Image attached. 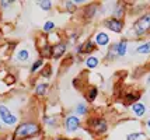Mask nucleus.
<instances>
[{
	"label": "nucleus",
	"instance_id": "f257e3e1",
	"mask_svg": "<svg viewBox=\"0 0 150 140\" xmlns=\"http://www.w3.org/2000/svg\"><path fill=\"white\" fill-rule=\"evenodd\" d=\"M150 35V10L139 14L135 21L132 23L131 28L128 30V35L125 38H133V39H143Z\"/></svg>",
	"mask_w": 150,
	"mask_h": 140
},
{
	"label": "nucleus",
	"instance_id": "f03ea898",
	"mask_svg": "<svg viewBox=\"0 0 150 140\" xmlns=\"http://www.w3.org/2000/svg\"><path fill=\"white\" fill-rule=\"evenodd\" d=\"M42 132V126L37 120H24L18 123L13 132V139L20 140H30L38 137Z\"/></svg>",
	"mask_w": 150,
	"mask_h": 140
},
{
	"label": "nucleus",
	"instance_id": "7ed1b4c3",
	"mask_svg": "<svg viewBox=\"0 0 150 140\" xmlns=\"http://www.w3.org/2000/svg\"><path fill=\"white\" fill-rule=\"evenodd\" d=\"M129 51V39L128 38H121L117 42H112L110 46L107 48V52H105V62H114L117 59H122L128 55Z\"/></svg>",
	"mask_w": 150,
	"mask_h": 140
},
{
	"label": "nucleus",
	"instance_id": "20e7f679",
	"mask_svg": "<svg viewBox=\"0 0 150 140\" xmlns=\"http://www.w3.org/2000/svg\"><path fill=\"white\" fill-rule=\"evenodd\" d=\"M86 126L90 130V133H93L97 137H101L104 136L108 129H110V123L107 118L101 116V115H93V116H88L87 120H86Z\"/></svg>",
	"mask_w": 150,
	"mask_h": 140
},
{
	"label": "nucleus",
	"instance_id": "39448f33",
	"mask_svg": "<svg viewBox=\"0 0 150 140\" xmlns=\"http://www.w3.org/2000/svg\"><path fill=\"white\" fill-rule=\"evenodd\" d=\"M125 20H118V18H114V17H107L103 21V27L108 31H111L114 34H122L125 30Z\"/></svg>",
	"mask_w": 150,
	"mask_h": 140
},
{
	"label": "nucleus",
	"instance_id": "423d86ee",
	"mask_svg": "<svg viewBox=\"0 0 150 140\" xmlns=\"http://www.w3.org/2000/svg\"><path fill=\"white\" fill-rule=\"evenodd\" d=\"M0 122L4 123V125L8 127H13V126H17V125H18V118H17V115H14L6 105L0 104Z\"/></svg>",
	"mask_w": 150,
	"mask_h": 140
},
{
	"label": "nucleus",
	"instance_id": "0eeeda50",
	"mask_svg": "<svg viewBox=\"0 0 150 140\" xmlns=\"http://www.w3.org/2000/svg\"><path fill=\"white\" fill-rule=\"evenodd\" d=\"M81 118L76 116L74 113H70L67 115L65 119H63V129H65L66 133H76L79 129L81 127Z\"/></svg>",
	"mask_w": 150,
	"mask_h": 140
},
{
	"label": "nucleus",
	"instance_id": "6e6552de",
	"mask_svg": "<svg viewBox=\"0 0 150 140\" xmlns=\"http://www.w3.org/2000/svg\"><path fill=\"white\" fill-rule=\"evenodd\" d=\"M101 4L100 3H86L84 7L81 8V17L86 21H91L100 14Z\"/></svg>",
	"mask_w": 150,
	"mask_h": 140
},
{
	"label": "nucleus",
	"instance_id": "1a4fd4ad",
	"mask_svg": "<svg viewBox=\"0 0 150 140\" xmlns=\"http://www.w3.org/2000/svg\"><path fill=\"white\" fill-rule=\"evenodd\" d=\"M98 48L97 45L94 44V41L93 38H88V39L83 41L81 44H79L77 46H76V53L77 55H87V56H90L93 55L96 51H97Z\"/></svg>",
	"mask_w": 150,
	"mask_h": 140
},
{
	"label": "nucleus",
	"instance_id": "9d476101",
	"mask_svg": "<svg viewBox=\"0 0 150 140\" xmlns=\"http://www.w3.org/2000/svg\"><path fill=\"white\" fill-rule=\"evenodd\" d=\"M93 41L97 45V48H108L111 45V37H110V34L107 32V31H103V30L94 32Z\"/></svg>",
	"mask_w": 150,
	"mask_h": 140
},
{
	"label": "nucleus",
	"instance_id": "9b49d317",
	"mask_svg": "<svg viewBox=\"0 0 150 140\" xmlns=\"http://www.w3.org/2000/svg\"><path fill=\"white\" fill-rule=\"evenodd\" d=\"M67 48H69V45L66 41H58V42L52 44V59H62L67 52Z\"/></svg>",
	"mask_w": 150,
	"mask_h": 140
},
{
	"label": "nucleus",
	"instance_id": "f8f14e48",
	"mask_svg": "<svg viewBox=\"0 0 150 140\" xmlns=\"http://www.w3.org/2000/svg\"><path fill=\"white\" fill-rule=\"evenodd\" d=\"M140 98H142V93L140 91H137V90H128L122 95V102L126 107H132L133 104L139 102Z\"/></svg>",
	"mask_w": 150,
	"mask_h": 140
},
{
	"label": "nucleus",
	"instance_id": "ddd939ff",
	"mask_svg": "<svg viewBox=\"0 0 150 140\" xmlns=\"http://www.w3.org/2000/svg\"><path fill=\"white\" fill-rule=\"evenodd\" d=\"M126 14H128V6H126V3H124V1H117V3L114 4V7H112L111 17L118 18V20H125Z\"/></svg>",
	"mask_w": 150,
	"mask_h": 140
},
{
	"label": "nucleus",
	"instance_id": "4468645a",
	"mask_svg": "<svg viewBox=\"0 0 150 140\" xmlns=\"http://www.w3.org/2000/svg\"><path fill=\"white\" fill-rule=\"evenodd\" d=\"M131 108V113L135 116V118H137V119H140V118H143L144 115L147 113V107H146V104L144 102H142V101H139V102H136V104H133Z\"/></svg>",
	"mask_w": 150,
	"mask_h": 140
},
{
	"label": "nucleus",
	"instance_id": "2eb2a0df",
	"mask_svg": "<svg viewBox=\"0 0 150 140\" xmlns=\"http://www.w3.org/2000/svg\"><path fill=\"white\" fill-rule=\"evenodd\" d=\"M98 95H100V90H98L97 86H88L87 87V90H86V102L87 104H93L94 101L98 98Z\"/></svg>",
	"mask_w": 150,
	"mask_h": 140
},
{
	"label": "nucleus",
	"instance_id": "dca6fc26",
	"mask_svg": "<svg viewBox=\"0 0 150 140\" xmlns=\"http://www.w3.org/2000/svg\"><path fill=\"white\" fill-rule=\"evenodd\" d=\"M135 53L142 55V56L150 55V39H144L142 42H139L135 48Z\"/></svg>",
	"mask_w": 150,
	"mask_h": 140
},
{
	"label": "nucleus",
	"instance_id": "f3484780",
	"mask_svg": "<svg viewBox=\"0 0 150 140\" xmlns=\"http://www.w3.org/2000/svg\"><path fill=\"white\" fill-rule=\"evenodd\" d=\"M88 112H90V108H88V104H87V102H77L74 109H73V113H74L76 116H79V118L87 116Z\"/></svg>",
	"mask_w": 150,
	"mask_h": 140
},
{
	"label": "nucleus",
	"instance_id": "a211bd4d",
	"mask_svg": "<svg viewBox=\"0 0 150 140\" xmlns=\"http://www.w3.org/2000/svg\"><path fill=\"white\" fill-rule=\"evenodd\" d=\"M100 62L101 59L96 56V55H90V56H87L84 59V66L87 70H94V69H97L100 66Z\"/></svg>",
	"mask_w": 150,
	"mask_h": 140
},
{
	"label": "nucleus",
	"instance_id": "6ab92c4d",
	"mask_svg": "<svg viewBox=\"0 0 150 140\" xmlns=\"http://www.w3.org/2000/svg\"><path fill=\"white\" fill-rule=\"evenodd\" d=\"M39 55H41V58L44 60L51 59V58H52V44L46 41L45 44L39 45Z\"/></svg>",
	"mask_w": 150,
	"mask_h": 140
},
{
	"label": "nucleus",
	"instance_id": "aec40b11",
	"mask_svg": "<svg viewBox=\"0 0 150 140\" xmlns=\"http://www.w3.org/2000/svg\"><path fill=\"white\" fill-rule=\"evenodd\" d=\"M48 90H49V84L42 81V83H38L37 86L34 87V95L38 97V98H42L48 94Z\"/></svg>",
	"mask_w": 150,
	"mask_h": 140
},
{
	"label": "nucleus",
	"instance_id": "412c9836",
	"mask_svg": "<svg viewBox=\"0 0 150 140\" xmlns=\"http://www.w3.org/2000/svg\"><path fill=\"white\" fill-rule=\"evenodd\" d=\"M30 59H31V52L28 49H25V48L20 49L18 52L16 53V60L20 62V63H27Z\"/></svg>",
	"mask_w": 150,
	"mask_h": 140
},
{
	"label": "nucleus",
	"instance_id": "4be33fe9",
	"mask_svg": "<svg viewBox=\"0 0 150 140\" xmlns=\"http://www.w3.org/2000/svg\"><path fill=\"white\" fill-rule=\"evenodd\" d=\"M44 66H45V60L42 59V58H38V59H35L33 62V65L30 67V73L31 74L38 73V72H41L44 69Z\"/></svg>",
	"mask_w": 150,
	"mask_h": 140
},
{
	"label": "nucleus",
	"instance_id": "5701e85b",
	"mask_svg": "<svg viewBox=\"0 0 150 140\" xmlns=\"http://www.w3.org/2000/svg\"><path fill=\"white\" fill-rule=\"evenodd\" d=\"M44 125L46 127H51V129H55L58 127V118L55 115H44Z\"/></svg>",
	"mask_w": 150,
	"mask_h": 140
},
{
	"label": "nucleus",
	"instance_id": "b1692460",
	"mask_svg": "<svg viewBox=\"0 0 150 140\" xmlns=\"http://www.w3.org/2000/svg\"><path fill=\"white\" fill-rule=\"evenodd\" d=\"M146 133L143 130H135V132H129L126 134L125 140H146Z\"/></svg>",
	"mask_w": 150,
	"mask_h": 140
},
{
	"label": "nucleus",
	"instance_id": "393cba45",
	"mask_svg": "<svg viewBox=\"0 0 150 140\" xmlns=\"http://www.w3.org/2000/svg\"><path fill=\"white\" fill-rule=\"evenodd\" d=\"M63 6H65L66 13L74 14L79 10V6L74 3V1H73V0H67V1H65V3H63Z\"/></svg>",
	"mask_w": 150,
	"mask_h": 140
},
{
	"label": "nucleus",
	"instance_id": "a878e982",
	"mask_svg": "<svg viewBox=\"0 0 150 140\" xmlns=\"http://www.w3.org/2000/svg\"><path fill=\"white\" fill-rule=\"evenodd\" d=\"M56 28V25H55V23H53L52 20H46L45 23H44V25H42V31L46 34H51Z\"/></svg>",
	"mask_w": 150,
	"mask_h": 140
},
{
	"label": "nucleus",
	"instance_id": "bb28decb",
	"mask_svg": "<svg viewBox=\"0 0 150 140\" xmlns=\"http://www.w3.org/2000/svg\"><path fill=\"white\" fill-rule=\"evenodd\" d=\"M38 6L42 11H49L53 7V3L51 0H41V1H38Z\"/></svg>",
	"mask_w": 150,
	"mask_h": 140
},
{
	"label": "nucleus",
	"instance_id": "cd10ccee",
	"mask_svg": "<svg viewBox=\"0 0 150 140\" xmlns=\"http://www.w3.org/2000/svg\"><path fill=\"white\" fill-rule=\"evenodd\" d=\"M41 76H42L44 79H46V80L51 79V77H52V66H51V65H45L44 69L41 70Z\"/></svg>",
	"mask_w": 150,
	"mask_h": 140
},
{
	"label": "nucleus",
	"instance_id": "c85d7f7f",
	"mask_svg": "<svg viewBox=\"0 0 150 140\" xmlns=\"http://www.w3.org/2000/svg\"><path fill=\"white\" fill-rule=\"evenodd\" d=\"M79 37H80L79 32H73L72 35H69V42H70V44H76L79 39Z\"/></svg>",
	"mask_w": 150,
	"mask_h": 140
},
{
	"label": "nucleus",
	"instance_id": "c756f323",
	"mask_svg": "<svg viewBox=\"0 0 150 140\" xmlns=\"http://www.w3.org/2000/svg\"><path fill=\"white\" fill-rule=\"evenodd\" d=\"M11 4H13V1H4V0H1V1H0V7H3V8L10 7Z\"/></svg>",
	"mask_w": 150,
	"mask_h": 140
},
{
	"label": "nucleus",
	"instance_id": "7c9ffc66",
	"mask_svg": "<svg viewBox=\"0 0 150 140\" xmlns=\"http://www.w3.org/2000/svg\"><path fill=\"white\" fill-rule=\"evenodd\" d=\"M146 86H150V73L147 74V77H146Z\"/></svg>",
	"mask_w": 150,
	"mask_h": 140
},
{
	"label": "nucleus",
	"instance_id": "2f4dec72",
	"mask_svg": "<svg viewBox=\"0 0 150 140\" xmlns=\"http://www.w3.org/2000/svg\"><path fill=\"white\" fill-rule=\"evenodd\" d=\"M144 125H146V127L150 130V118H149V119H146V123H144Z\"/></svg>",
	"mask_w": 150,
	"mask_h": 140
},
{
	"label": "nucleus",
	"instance_id": "473e14b6",
	"mask_svg": "<svg viewBox=\"0 0 150 140\" xmlns=\"http://www.w3.org/2000/svg\"><path fill=\"white\" fill-rule=\"evenodd\" d=\"M55 140H70V139H67V137H56Z\"/></svg>",
	"mask_w": 150,
	"mask_h": 140
},
{
	"label": "nucleus",
	"instance_id": "72a5a7b5",
	"mask_svg": "<svg viewBox=\"0 0 150 140\" xmlns=\"http://www.w3.org/2000/svg\"><path fill=\"white\" fill-rule=\"evenodd\" d=\"M0 132H1V123H0Z\"/></svg>",
	"mask_w": 150,
	"mask_h": 140
},
{
	"label": "nucleus",
	"instance_id": "f704fd0d",
	"mask_svg": "<svg viewBox=\"0 0 150 140\" xmlns=\"http://www.w3.org/2000/svg\"><path fill=\"white\" fill-rule=\"evenodd\" d=\"M13 140H20V139H13Z\"/></svg>",
	"mask_w": 150,
	"mask_h": 140
},
{
	"label": "nucleus",
	"instance_id": "c9c22d12",
	"mask_svg": "<svg viewBox=\"0 0 150 140\" xmlns=\"http://www.w3.org/2000/svg\"><path fill=\"white\" fill-rule=\"evenodd\" d=\"M73 140H77V139H73Z\"/></svg>",
	"mask_w": 150,
	"mask_h": 140
}]
</instances>
